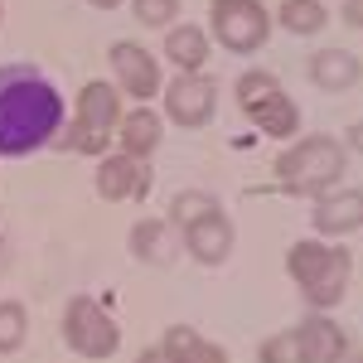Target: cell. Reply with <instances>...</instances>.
Wrapping results in <instances>:
<instances>
[{
    "label": "cell",
    "mask_w": 363,
    "mask_h": 363,
    "mask_svg": "<svg viewBox=\"0 0 363 363\" xmlns=\"http://www.w3.org/2000/svg\"><path fill=\"white\" fill-rule=\"evenodd\" d=\"M68 121L63 92L34 63H0V160L49 150Z\"/></svg>",
    "instance_id": "cell-1"
},
{
    "label": "cell",
    "mask_w": 363,
    "mask_h": 363,
    "mask_svg": "<svg viewBox=\"0 0 363 363\" xmlns=\"http://www.w3.org/2000/svg\"><path fill=\"white\" fill-rule=\"evenodd\" d=\"M286 272L296 281L306 310H339V301L349 296V277H354V252L339 238H301L286 252Z\"/></svg>",
    "instance_id": "cell-2"
},
{
    "label": "cell",
    "mask_w": 363,
    "mask_h": 363,
    "mask_svg": "<svg viewBox=\"0 0 363 363\" xmlns=\"http://www.w3.org/2000/svg\"><path fill=\"white\" fill-rule=\"evenodd\" d=\"M277 184L286 199H320L344 184V169H349V145L339 136H296L286 150L277 155Z\"/></svg>",
    "instance_id": "cell-3"
},
{
    "label": "cell",
    "mask_w": 363,
    "mask_h": 363,
    "mask_svg": "<svg viewBox=\"0 0 363 363\" xmlns=\"http://www.w3.org/2000/svg\"><path fill=\"white\" fill-rule=\"evenodd\" d=\"M63 344L87 363H102L121 349V325L97 296H73L63 306Z\"/></svg>",
    "instance_id": "cell-4"
},
{
    "label": "cell",
    "mask_w": 363,
    "mask_h": 363,
    "mask_svg": "<svg viewBox=\"0 0 363 363\" xmlns=\"http://www.w3.org/2000/svg\"><path fill=\"white\" fill-rule=\"evenodd\" d=\"M208 39H218L228 54H257L272 39V10L262 0H213L208 5Z\"/></svg>",
    "instance_id": "cell-5"
},
{
    "label": "cell",
    "mask_w": 363,
    "mask_h": 363,
    "mask_svg": "<svg viewBox=\"0 0 363 363\" xmlns=\"http://www.w3.org/2000/svg\"><path fill=\"white\" fill-rule=\"evenodd\" d=\"M160 92H165V112L160 116L169 126H179V131H203L213 121V112H218V83L208 73H179Z\"/></svg>",
    "instance_id": "cell-6"
},
{
    "label": "cell",
    "mask_w": 363,
    "mask_h": 363,
    "mask_svg": "<svg viewBox=\"0 0 363 363\" xmlns=\"http://www.w3.org/2000/svg\"><path fill=\"white\" fill-rule=\"evenodd\" d=\"M107 63H112V78H116V92L121 97H131V102H150L160 87H165V73H160V63L150 49H140L131 39H121L107 49Z\"/></svg>",
    "instance_id": "cell-7"
},
{
    "label": "cell",
    "mask_w": 363,
    "mask_h": 363,
    "mask_svg": "<svg viewBox=\"0 0 363 363\" xmlns=\"http://www.w3.org/2000/svg\"><path fill=\"white\" fill-rule=\"evenodd\" d=\"M92 184H97V194L107 199V203L145 199L150 194V160H136V155H126V150H116V155L107 150V155L97 160Z\"/></svg>",
    "instance_id": "cell-8"
},
{
    "label": "cell",
    "mask_w": 363,
    "mask_h": 363,
    "mask_svg": "<svg viewBox=\"0 0 363 363\" xmlns=\"http://www.w3.org/2000/svg\"><path fill=\"white\" fill-rule=\"evenodd\" d=\"M296 344H301V363H344L349 359V335L330 310H310L296 325Z\"/></svg>",
    "instance_id": "cell-9"
},
{
    "label": "cell",
    "mask_w": 363,
    "mask_h": 363,
    "mask_svg": "<svg viewBox=\"0 0 363 363\" xmlns=\"http://www.w3.org/2000/svg\"><path fill=\"white\" fill-rule=\"evenodd\" d=\"M179 242H184V252L194 257L199 267H223L228 257H233V247H238V228H233V218L218 208V213H208V218H199V223L184 228Z\"/></svg>",
    "instance_id": "cell-10"
},
{
    "label": "cell",
    "mask_w": 363,
    "mask_h": 363,
    "mask_svg": "<svg viewBox=\"0 0 363 363\" xmlns=\"http://www.w3.org/2000/svg\"><path fill=\"white\" fill-rule=\"evenodd\" d=\"M310 228H315V238H349V233H359L363 228V189H330V194L315 199V208H310Z\"/></svg>",
    "instance_id": "cell-11"
},
{
    "label": "cell",
    "mask_w": 363,
    "mask_h": 363,
    "mask_svg": "<svg viewBox=\"0 0 363 363\" xmlns=\"http://www.w3.org/2000/svg\"><path fill=\"white\" fill-rule=\"evenodd\" d=\"M160 140H165V116H155L150 102H136L131 112H121V121H116V150H126L136 160H150L160 150Z\"/></svg>",
    "instance_id": "cell-12"
},
{
    "label": "cell",
    "mask_w": 363,
    "mask_h": 363,
    "mask_svg": "<svg viewBox=\"0 0 363 363\" xmlns=\"http://www.w3.org/2000/svg\"><path fill=\"white\" fill-rule=\"evenodd\" d=\"M179 252H184V242L169 218H136L131 223V257L140 267H169Z\"/></svg>",
    "instance_id": "cell-13"
},
{
    "label": "cell",
    "mask_w": 363,
    "mask_h": 363,
    "mask_svg": "<svg viewBox=\"0 0 363 363\" xmlns=\"http://www.w3.org/2000/svg\"><path fill=\"white\" fill-rule=\"evenodd\" d=\"M73 121H78V126H97V131H112L116 136V121H121V92H116V83L92 78V83L78 87Z\"/></svg>",
    "instance_id": "cell-14"
},
{
    "label": "cell",
    "mask_w": 363,
    "mask_h": 363,
    "mask_svg": "<svg viewBox=\"0 0 363 363\" xmlns=\"http://www.w3.org/2000/svg\"><path fill=\"white\" fill-rule=\"evenodd\" d=\"M306 73L320 92H349V87H359L363 63H359V54H349V49H315Z\"/></svg>",
    "instance_id": "cell-15"
},
{
    "label": "cell",
    "mask_w": 363,
    "mask_h": 363,
    "mask_svg": "<svg viewBox=\"0 0 363 363\" xmlns=\"http://www.w3.org/2000/svg\"><path fill=\"white\" fill-rule=\"evenodd\" d=\"M252 126L262 131L267 140H296L301 136V107H296V97L281 87V92H272L267 102H257V107H247Z\"/></svg>",
    "instance_id": "cell-16"
},
{
    "label": "cell",
    "mask_w": 363,
    "mask_h": 363,
    "mask_svg": "<svg viewBox=\"0 0 363 363\" xmlns=\"http://www.w3.org/2000/svg\"><path fill=\"white\" fill-rule=\"evenodd\" d=\"M160 349H165L169 363H228V349L203 339L194 325H169L160 335Z\"/></svg>",
    "instance_id": "cell-17"
},
{
    "label": "cell",
    "mask_w": 363,
    "mask_h": 363,
    "mask_svg": "<svg viewBox=\"0 0 363 363\" xmlns=\"http://www.w3.org/2000/svg\"><path fill=\"white\" fill-rule=\"evenodd\" d=\"M208 54H213L208 29H199V25H169L165 29V58L179 73H203Z\"/></svg>",
    "instance_id": "cell-18"
},
{
    "label": "cell",
    "mask_w": 363,
    "mask_h": 363,
    "mask_svg": "<svg viewBox=\"0 0 363 363\" xmlns=\"http://www.w3.org/2000/svg\"><path fill=\"white\" fill-rule=\"evenodd\" d=\"M277 25L296 39H315L320 29L330 25V5L325 0H281L277 5Z\"/></svg>",
    "instance_id": "cell-19"
},
{
    "label": "cell",
    "mask_w": 363,
    "mask_h": 363,
    "mask_svg": "<svg viewBox=\"0 0 363 363\" xmlns=\"http://www.w3.org/2000/svg\"><path fill=\"white\" fill-rule=\"evenodd\" d=\"M112 140H116L112 131H97V126H78V121L68 116L54 145L63 150V155H107V150H112Z\"/></svg>",
    "instance_id": "cell-20"
},
{
    "label": "cell",
    "mask_w": 363,
    "mask_h": 363,
    "mask_svg": "<svg viewBox=\"0 0 363 363\" xmlns=\"http://www.w3.org/2000/svg\"><path fill=\"white\" fill-rule=\"evenodd\" d=\"M218 208H223V203H218V194H208V189H184V194L169 199V213H165V218L184 233L189 223L208 218V213H218Z\"/></svg>",
    "instance_id": "cell-21"
},
{
    "label": "cell",
    "mask_w": 363,
    "mask_h": 363,
    "mask_svg": "<svg viewBox=\"0 0 363 363\" xmlns=\"http://www.w3.org/2000/svg\"><path fill=\"white\" fill-rule=\"evenodd\" d=\"M29 339V310L20 301H0V354H20Z\"/></svg>",
    "instance_id": "cell-22"
},
{
    "label": "cell",
    "mask_w": 363,
    "mask_h": 363,
    "mask_svg": "<svg viewBox=\"0 0 363 363\" xmlns=\"http://www.w3.org/2000/svg\"><path fill=\"white\" fill-rule=\"evenodd\" d=\"M272 92H281V83H277V73H267V68H247V73L238 78V87H233V97H238L242 112L257 107V102H267Z\"/></svg>",
    "instance_id": "cell-23"
},
{
    "label": "cell",
    "mask_w": 363,
    "mask_h": 363,
    "mask_svg": "<svg viewBox=\"0 0 363 363\" xmlns=\"http://www.w3.org/2000/svg\"><path fill=\"white\" fill-rule=\"evenodd\" d=\"M257 363H301V344H296V330L267 335L262 344H257Z\"/></svg>",
    "instance_id": "cell-24"
},
{
    "label": "cell",
    "mask_w": 363,
    "mask_h": 363,
    "mask_svg": "<svg viewBox=\"0 0 363 363\" xmlns=\"http://www.w3.org/2000/svg\"><path fill=\"white\" fill-rule=\"evenodd\" d=\"M131 15L145 29H169L179 20V0H131Z\"/></svg>",
    "instance_id": "cell-25"
},
{
    "label": "cell",
    "mask_w": 363,
    "mask_h": 363,
    "mask_svg": "<svg viewBox=\"0 0 363 363\" xmlns=\"http://www.w3.org/2000/svg\"><path fill=\"white\" fill-rule=\"evenodd\" d=\"M339 20L349 29H363V0H344V10H339Z\"/></svg>",
    "instance_id": "cell-26"
},
{
    "label": "cell",
    "mask_w": 363,
    "mask_h": 363,
    "mask_svg": "<svg viewBox=\"0 0 363 363\" xmlns=\"http://www.w3.org/2000/svg\"><path fill=\"white\" fill-rule=\"evenodd\" d=\"M344 145H349L354 155H363V121H354V126H349V136H344Z\"/></svg>",
    "instance_id": "cell-27"
},
{
    "label": "cell",
    "mask_w": 363,
    "mask_h": 363,
    "mask_svg": "<svg viewBox=\"0 0 363 363\" xmlns=\"http://www.w3.org/2000/svg\"><path fill=\"white\" fill-rule=\"evenodd\" d=\"M136 363H169V359H165L160 344H150V349H140V354H136Z\"/></svg>",
    "instance_id": "cell-28"
},
{
    "label": "cell",
    "mask_w": 363,
    "mask_h": 363,
    "mask_svg": "<svg viewBox=\"0 0 363 363\" xmlns=\"http://www.w3.org/2000/svg\"><path fill=\"white\" fill-rule=\"evenodd\" d=\"M87 5H92V10H116L121 0H87Z\"/></svg>",
    "instance_id": "cell-29"
},
{
    "label": "cell",
    "mask_w": 363,
    "mask_h": 363,
    "mask_svg": "<svg viewBox=\"0 0 363 363\" xmlns=\"http://www.w3.org/2000/svg\"><path fill=\"white\" fill-rule=\"evenodd\" d=\"M0 25H5V5H0Z\"/></svg>",
    "instance_id": "cell-30"
}]
</instances>
